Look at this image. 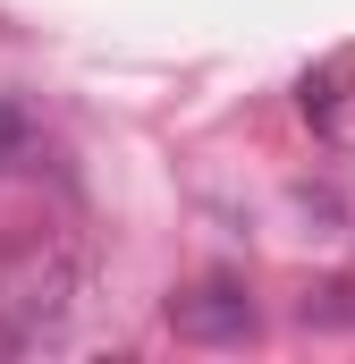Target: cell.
I'll return each mask as SVG.
<instances>
[{"instance_id":"obj_1","label":"cell","mask_w":355,"mask_h":364,"mask_svg":"<svg viewBox=\"0 0 355 364\" xmlns=\"http://www.w3.org/2000/svg\"><path fill=\"white\" fill-rule=\"evenodd\" d=\"M254 322H263V314H254L246 279H195V288L170 296V331L186 348H246Z\"/></svg>"},{"instance_id":"obj_3","label":"cell","mask_w":355,"mask_h":364,"mask_svg":"<svg viewBox=\"0 0 355 364\" xmlns=\"http://www.w3.org/2000/svg\"><path fill=\"white\" fill-rule=\"evenodd\" d=\"M17 136H26V127H17V110L0 102V170H9V153H17Z\"/></svg>"},{"instance_id":"obj_2","label":"cell","mask_w":355,"mask_h":364,"mask_svg":"<svg viewBox=\"0 0 355 364\" xmlns=\"http://www.w3.org/2000/svg\"><path fill=\"white\" fill-rule=\"evenodd\" d=\"M68 305H77V263H68V255H43V263H26V272L9 279V314H17V331H60Z\"/></svg>"}]
</instances>
